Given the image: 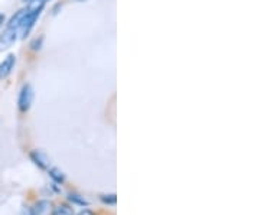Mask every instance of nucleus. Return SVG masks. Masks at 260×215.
Listing matches in <instances>:
<instances>
[{
    "mask_svg": "<svg viewBox=\"0 0 260 215\" xmlns=\"http://www.w3.org/2000/svg\"><path fill=\"white\" fill-rule=\"evenodd\" d=\"M34 101V88L32 85H23L20 95H19V109L20 112H28Z\"/></svg>",
    "mask_w": 260,
    "mask_h": 215,
    "instance_id": "obj_1",
    "label": "nucleus"
},
{
    "mask_svg": "<svg viewBox=\"0 0 260 215\" xmlns=\"http://www.w3.org/2000/svg\"><path fill=\"white\" fill-rule=\"evenodd\" d=\"M18 39V29L8 28L0 35V51L10 48Z\"/></svg>",
    "mask_w": 260,
    "mask_h": 215,
    "instance_id": "obj_2",
    "label": "nucleus"
},
{
    "mask_svg": "<svg viewBox=\"0 0 260 215\" xmlns=\"http://www.w3.org/2000/svg\"><path fill=\"white\" fill-rule=\"evenodd\" d=\"M15 64H16V56L13 55V54L8 55L3 59V62H0V78L2 80L6 78V77H9Z\"/></svg>",
    "mask_w": 260,
    "mask_h": 215,
    "instance_id": "obj_3",
    "label": "nucleus"
},
{
    "mask_svg": "<svg viewBox=\"0 0 260 215\" xmlns=\"http://www.w3.org/2000/svg\"><path fill=\"white\" fill-rule=\"evenodd\" d=\"M54 206L51 201H39L37 205L32 208V215H52Z\"/></svg>",
    "mask_w": 260,
    "mask_h": 215,
    "instance_id": "obj_4",
    "label": "nucleus"
},
{
    "mask_svg": "<svg viewBox=\"0 0 260 215\" xmlns=\"http://www.w3.org/2000/svg\"><path fill=\"white\" fill-rule=\"evenodd\" d=\"M26 13H28V8L26 9H20L19 12H16L12 19L9 20V23H8V28H13V29H19V26L22 25V22H23V19L26 16Z\"/></svg>",
    "mask_w": 260,
    "mask_h": 215,
    "instance_id": "obj_5",
    "label": "nucleus"
},
{
    "mask_svg": "<svg viewBox=\"0 0 260 215\" xmlns=\"http://www.w3.org/2000/svg\"><path fill=\"white\" fill-rule=\"evenodd\" d=\"M32 159H34V162L37 163V165H39L41 168H47L48 166V159H47V156L45 155H42L41 152H34L32 155Z\"/></svg>",
    "mask_w": 260,
    "mask_h": 215,
    "instance_id": "obj_6",
    "label": "nucleus"
},
{
    "mask_svg": "<svg viewBox=\"0 0 260 215\" xmlns=\"http://www.w3.org/2000/svg\"><path fill=\"white\" fill-rule=\"evenodd\" d=\"M49 175H51V178L52 179H55L56 182H64V175H62V172L61 170H58L56 168L54 169H51L49 170Z\"/></svg>",
    "mask_w": 260,
    "mask_h": 215,
    "instance_id": "obj_7",
    "label": "nucleus"
},
{
    "mask_svg": "<svg viewBox=\"0 0 260 215\" xmlns=\"http://www.w3.org/2000/svg\"><path fill=\"white\" fill-rule=\"evenodd\" d=\"M52 215H73V211H71V208H68L67 205H61L58 206L56 209H54Z\"/></svg>",
    "mask_w": 260,
    "mask_h": 215,
    "instance_id": "obj_8",
    "label": "nucleus"
},
{
    "mask_svg": "<svg viewBox=\"0 0 260 215\" xmlns=\"http://www.w3.org/2000/svg\"><path fill=\"white\" fill-rule=\"evenodd\" d=\"M102 201L104 202V204H112V205H114V204H116V201H117V198H116L114 194H112V195H103Z\"/></svg>",
    "mask_w": 260,
    "mask_h": 215,
    "instance_id": "obj_9",
    "label": "nucleus"
},
{
    "mask_svg": "<svg viewBox=\"0 0 260 215\" xmlns=\"http://www.w3.org/2000/svg\"><path fill=\"white\" fill-rule=\"evenodd\" d=\"M70 199H71V201H74V202H77V204H83V205H87V202H85L84 199H80V198H78V195H70Z\"/></svg>",
    "mask_w": 260,
    "mask_h": 215,
    "instance_id": "obj_10",
    "label": "nucleus"
},
{
    "mask_svg": "<svg viewBox=\"0 0 260 215\" xmlns=\"http://www.w3.org/2000/svg\"><path fill=\"white\" fill-rule=\"evenodd\" d=\"M78 215H94L91 211H88V209H85V211H83V212H80Z\"/></svg>",
    "mask_w": 260,
    "mask_h": 215,
    "instance_id": "obj_11",
    "label": "nucleus"
},
{
    "mask_svg": "<svg viewBox=\"0 0 260 215\" xmlns=\"http://www.w3.org/2000/svg\"><path fill=\"white\" fill-rule=\"evenodd\" d=\"M3 22H5V15H3V13H0V26L3 25Z\"/></svg>",
    "mask_w": 260,
    "mask_h": 215,
    "instance_id": "obj_12",
    "label": "nucleus"
},
{
    "mask_svg": "<svg viewBox=\"0 0 260 215\" xmlns=\"http://www.w3.org/2000/svg\"><path fill=\"white\" fill-rule=\"evenodd\" d=\"M41 2H42V3H47L48 0H41Z\"/></svg>",
    "mask_w": 260,
    "mask_h": 215,
    "instance_id": "obj_13",
    "label": "nucleus"
},
{
    "mask_svg": "<svg viewBox=\"0 0 260 215\" xmlns=\"http://www.w3.org/2000/svg\"><path fill=\"white\" fill-rule=\"evenodd\" d=\"M23 2H30V0H23Z\"/></svg>",
    "mask_w": 260,
    "mask_h": 215,
    "instance_id": "obj_14",
    "label": "nucleus"
}]
</instances>
